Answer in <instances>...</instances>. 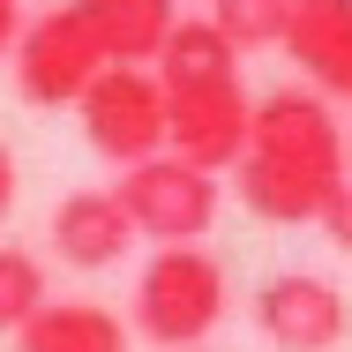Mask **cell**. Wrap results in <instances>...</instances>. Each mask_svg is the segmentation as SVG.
Returning <instances> with one entry per match:
<instances>
[{"instance_id": "7c38bea8", "label": "cell", "mask_w": 352, "mask_h": 352, "mask_svg": "<svg viewBox=\"0 0 352 352\" xmlns=\"http://www.w3.org/2000/svg\"><path fill=\"white\" fill-rule=\"evenodd\" d=\"M285 23H292V0H210V30L232 53L285 45Z\"/></svg>"}, {"instance_id": "8992f818", "label": "cell", "mask_w": 352, "mask_h": 352, "mask_svg": "<svg viewBox=\"0 0 352 352\" xmlns=\"http://www.w3.org/2000/svg\"><path fill=\"white\" fill-rule=\"evenodd\" d=\"M75 120H82V142L98 157H113L128 173V165H142V157L165 150V90H157L150 68H105L82 90Z\"/></svg>"}, {"instance_id": "9a60e30c", "label": "cell", "mask_w": 352, "mask_h": 352, "mask_svg": "<svg viewBox=\"0 0 352 352\" xmlns=\"http://www.w3.org/2000/svg\"><path fill=\"white\" fill-rule=\"evenodd\" d=\"M15 38H23V0H0V60L15 53Z\"/></svg>"}, {"instance_id": "2e32d148", "label": "cell", "mask_w": 352, "mask_h": 352, "mask_svg": "<svg viewBox=\"0 0 352 352\" xmlns=\"http://www.w3.org/2000/svg\"><path fill=\"white\" fill-rule=\"evenodd\" d=\"M15 210V150H8V142H0V217Z\"/></svg>"}, {"instance_id": "30bf717a", "label": "cell", "mask_w": 352, "mask_h": 352, "mask_svg": "<svg viewBox=\"0 0 352 352\" xmlns=\"http://www.w3.org/2000/svg\"><path fill=\"white\" fill-rule=\"evenodd\" d=\"M82 23L98 30L105 68H150L165 38L180 30V0H75Z\"/></svg>"}, {"instance_id": "4fadbf2b", "label": "cell", "mask_w": 352, "mask_h": 352, "mask_svg": "<svg viewBox=\"0 0 352 352\" xmlns=\"http://www.w3.org/2000/svg\"><path fill=\"white\" fill-rule=\"evenodd\" d=\"M45 307V270L30 248H0V330H23Z\"/></svg>"}, {"instance_id": "3957f363", "label": "cell", "mask_w": 352, "mask_h": 352, "mask_svg": "<svg viewBox=\"0 0 352 352\" xmlns=\"http://www.w3.org/2000/svg\"><path fill=\"white\" fill-rule=\"evenodd\" d=\"M128 307H135V322H128L135 338H150L165 352H203V338L232 307V285H225V263L210 248H157L142 263Z\"/></svg>"}, {"instance_id": "277c9868", "label": "cell", "mask_w": 352, "mask_h": 352, "mask_svg": "<svg viewBox=\"0 0 352 352\" xmlns=\"http://www.w3.org/2000/svg\"><path fill=\"white\" fill-rule=\"evenodd\" d=\"M120 210L135 225V240H157V248H203V232L217 225V173L157 150L120 173Z\"/></svg>"}, {"instance_id": "ba28073f", "label": "cell", "mask_w": 352, "mask_h": 352, "mask_svg": "<svg viewBox=\"0 0 352 352\" xmlns=\"http://www.w3.org/2000/svg\"><path fill=\"white\" fill-rule=\"evenodd\" d=\"M285 53L307 75L315 98H330V105L345 98L352 105V0H292Z\"/></svg>"}, {"instance_id": "52a82bcc", "label": "cell", "mask_w": 352, "mask_h": 352, "mask_svg": "<svg viewBox=\"0 0 352 352\" xmlns=\"http://www.w3.org/2000/svg\"><path fill=\"white\" fill-rule=\"evenodd\" d=\"M255 330L278 352H330L352 330V300L315 270H278L255 285Z\"/></svg>"}, {"instance_id": "9c48e42d", "label": "cell", "mask_w": 352, "mask_h": 352, "mask_svg": "<svg viewBox=\"0 0 352 352\" xmlns=\"http://www.w3.org/2000/svg\"><path fill=\"white\" fill-rule=\"evenodd\" d=\"M53 248H60V263H75V270H113L135 248V225H128V210H120L113 188H75V195L53 203Z\"/></svg>"}, {"instance_id": "5bb4252c", "label": "cell", "mask_w": 352, "mask_h": 352, "mask_svg": "<svg viewBox=\"0 0 352 352\" xmlns=\"http://www.w3.org/2000/svg\"><path fill=\"white\" fill-rule=\"evenodd\" d=\"M315 225H322V232H330V240H338V248L352 255V180L338 188V195H330V203H322V217H315Z\"/></svg>"}, {"instance_id": "6da1fadb", "label": "cell", "mask_w": 352, "mask_h": 352, "mask_svg": "<svg viewBox=\"0 0 352 352\" xmlns=\"http://www.w3.org/2000/svg\"><path fill=\"white\" fill-rule=\"evenodd\" d=\"M345 165H352V150H345V128H338V105L315 98L307 82H292V90L255 98L232 188L263 225H315L322 203L352 180Z\"/></svg>"}, {"instance_id": "5b68a950", "label": "cell", "mask_w": 352, "mask_h": 352, "mask_svg": "<svg viewBox=\"0 0 352 352\" xmlns=\"http://www.w3.org/2000/svg\"><path fill=\"white\" fill-rule=\"evenodd\" d=\"M15 98L23 105H38V113H53V105H82V90L105 75V53H98V30L82 23V8L60 0V8H45L38 23H23V38H15Z\"/></svg>"}, {"instance_id": "7a4b0ae2", "label": "cell", "mask_w": 352, "mask_h": 352, "mask_svg": "<svg viewBox=\"0 0 352 352\" xmlns=\"http://www.w3.org/2000/svg\"><path fill=\"white\" fill-rule=\"evenodd\" d=\"M157 90H165V150L203 173H232L248 150L255 98L240 82V53L210 30V15H180V30L157 53Z\"/></svg>"}, {"instance_id": "8fae6325", "label": "cell", "mask_w": 352, "mask_h": 352, "mask_svg": "<svg viewBox=\"0 0 352 352\" xmlns=\"http://www.w3.org/2000/svg\"><path fill=\"white\" fill-rule=\"evenodd\" d=\"M128 345H135V330L98 300H45L15 330V352H128Z\"/></svg>"}]
</instances>
